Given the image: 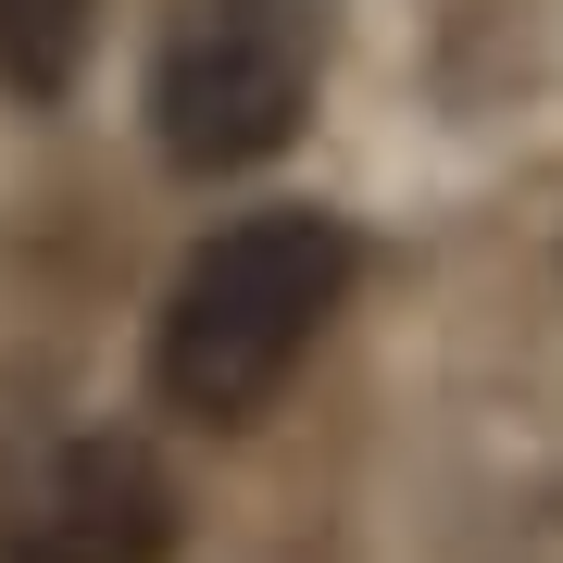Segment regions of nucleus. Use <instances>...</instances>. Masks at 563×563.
Returning a JSON list of instances; mask_svg holds the SVG:
<instances>
[{"label": "nucleus", "instance_id": "nucleus-2", "mask_svg": "<svg viewBox=\"0 0 563 563\" xmlns=\"http://www.w3.org/2000/svg\"><path fill=\"white\" fill-rule=\"evenodd\" d=\"M313 113V25L301 0H188L151 63V139L176 176H251Z\"/></svg>", "mask_w": 563, "mask_h": 563}, {"label": "nucleus", "instance_id": "nucleus-4", "mask_svg": "<svg viewBox=\"0 0 563 563\" xmlns=\"http://www.w3.org/2000/svg\"><path fill=\"white\" fill-rule=\"evenodd\" d=\"M88 38H101V0H0V88L51 113L88 76Z\"/></svg>", "mask_w": 563, "mask_h": 563}, {"label": "nucleus", "instance_id": "nucleus-1", "mask_svg": "<svg viewBox=\"0 0 563 563\" xmlns=\"http://www.w3.org/2000/svg\"><path fill=\"white\" fill-rule=\"evenodd\" d=\"M339 288H351L339 213L288 201V213L213 225V239L176 263L163 313H151V388H163V413H188V426H251V413L313 363Z\"/></svg>", "mask_w": 563, "mask_h": 563}, {"label": "nucleus", "instance_id": "nucleus-3", "mask_svg": "<svg viewBox=\"0 0 563 563\" xmlns=\"http://www.w3.org/2000/svg\"><path fill=\"white\" fill-rule=\"evenodd\" d=\"M176 526H188V501L151 439H63L0 501V563H163Z\"/></svg>", "mask_w": 563, "mask_h": 563}]
</instances>
